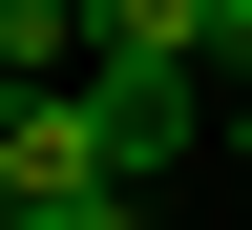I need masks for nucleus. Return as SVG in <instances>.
I'll list each match as a JSON object with an SVG mask.
<instances>
[{
    "label": "nucleus",
    "mask_w": 252,
    "mask_h": 230,
    "mask_svg": "<svg viewBox=\"0 0 252 230\" xmlns=\"http://www.w3.org/2000/svg\"><path fill=\"white\" fill-rule=\"evenodd\" d=\"M63 209H105V147H84V84L0 105V230H63Z\"/></svg>",
    "instance_id": "f257e3e1"
},
{
    "label": "nucleus",
    "mask_w": 252,
    "mask_h": 230,
    "mask_svg": "<svg viewBox=\"0 0 252 230\" xmlns=\"http://www.w3.org/2000/svg\"><path fill=\"white\" fill-rule=\"evenodd\" d=\"M189 84H231V105H252V0H189Z\"/></svg>",
    "instance_id": "f03ea898"
},
{
    "label": "nucleus",
    "mask_w": 252,
    "mask_h": 230,
    "mask_svg": "<svg viewBox=\"0 0 252 230\" xmlns=\"http://www.w3.org/2000/svg\"><path fill=\"white\" fill-rule=\"evenodd\" d=\"M231 126H252V105H231Z\"/></svg>",
    "instance_id": "20e7f679"
},
{
    "label": "nucleus",
    "mask_w": 252,
    "mask_h": 230,
    "mask_svg": "<svg viewBox=\"0 0 252 230\" xmlns=\"http://www.w3.org/2000/svg\"><path fill=\"white\" fill-rule=\"evenodd\" d=\"M63 230H147V209H126V188H105V209H63Z\"/></svg>",
    "instance_id": "7ed1b4c3"
}]
</instances>
